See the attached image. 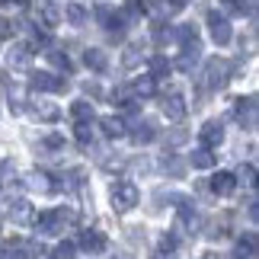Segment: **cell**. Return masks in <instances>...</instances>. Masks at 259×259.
<instances>
[{"label": "cell", "instance_id": "f1b7e54d", "mask_svg": "<svg viewBox=\"0 0 259 259\" xmlns=\"http://www.w3.org/2000/svg\"><path fill=\"white\" fill-rule=\"evenodd\" d=\"M163 166H170V170H166L170 176H183L186 173L183 170V160H176V157H163Z\"/></svg>", "mask_w": 259, "mask_h": 259}, {"label": "cell", "instance_id": "2e32d148", "mask_svg": "<svg viewBox=\"0 0 259 259\" xmlns=\"http://www.w3.org/2000/svg\"><path fill=\"white\" fill-rule=\"evenodd\" d=\"M29 61H32V45H13L10 64H13L16 71H23V67H29Z\"/></svg>", "mask_w": 259, "mask_h": 259}, {"label": "cell", "instance_id": "9c48e42d", "mask_svg": "<svg viewBox=\"0 0 259 259\" xmlns=\"http://www.w3.org/2000/svg\"><path fill=\"white\" fill-rule=\"evenodd\" d=\"M35 13H38V19H42V26H48V29H55L58 23H61V10H58L52 0H38Z\"/></svg>", "mask_w": 259, "mask_h": 259}, {"label": "cell", "instance_id": "7a4b0ae2", "mask_svg": "<svg viewBox=\"0 0 259 259\" xmlns=\"http://www.w3.org/2000/svg\"><path fill=\"white\" fill-rule=\"evenodd\" d=\"M231 74H234V64L227 61V58H211V61L205 64V87L208 90H221V87H227Z\"/></svg>", "mask_w": 259, "mask_h": 259}, {"label": "cell", "instance_id": "1f68e13d", "mask_svg": "<svg viewBox=\"0 0 259 259\" xmlns=\"http://www.w3.org/2000/svg\"><path fill=\"white\" fill-rule=\"evenodd\" d=\"M55 259H74V246H71V243H61V246L55 250Z\"/></svg>", "mask_w": 259, "mask_h": 259}, {"label": "cell", "instance_id": "ba28073f", "mask_svg": "<svg viewBox=\"0 0 259 259\" xmlns=\"http://www.w3.org/2000/svg\"><path fill=\"white\" fill-rule=\"evenodd\" d=\"M234 189H237V176H234V173L221 170V173L211 176V192H214V195L227 198V195H234Z\"/></svg>", "mask_w": 259, "mask_h": 259}, {"label": "cell", "instance_id": "83f0119b", "mask_svg": "<svg viewBox=\"0 0 259 259\" xmlns=\"http://www.w3.org/2000/svg\"><path fill=\"white\" fill-rule=\"evenodd\" d=\"M29 186L32 189H52V179H48L45 173H32L29 176Z\"/></svg>", "mask_w": 259, "mask_h": 259}, {"label": "cell", "instance_id": "3957f363", "mask_svg": "<svg viewBox=\"0 0 259 259\" xmlns=\"http://www.w3.org/2000/svg\"><path fill=\"white\" fill-rule=\"evenodd\" d=\"M138 202H141V192H138L135 183H115L112 186V208H115L118 214L132 211Z\"/></svg>", "mask_w": 259, "mask_h": 259}, {"label": "cell", "instance_id": "e575fe53", "mask_svg": "<svg viewBox=\"0 0 259 259\" xmlns=\"http://www.w3.org/2000/svg\"><path fill=\"white\" fill-rule=\"evenodd\" d=\"M154 259H173V256H166V253H160V256H154Z\"/></svg>", "mask_w": 259, "mask_h": 259}, {"label": "cell", "instance_id": "d590c367", "mask_svg": "<svg viewBox=\"0 0 259 259\" xmlns=\"http://www.w3.org/2000/svg\"><path fill=\"white\" fill-rule=\"evenodd\" d=\"M19 4H26V0H19Z\"/></svg>", "mask_w": 259, "mask_h": 259}, {"label": "cell", "instance_id": "cb8c5ba5", "mask_svg": "<svg viewBox=\"0 0 259 259\" xmlns=\"http://www.w3.org/2000/svg\"><path fill=\"white\" fill-rule=\"evenodd\" d=\"M71 115L77 118V122H90V118H93V106H90L87 99H77V103L71 106Z\"/></svg>", "mask_w": 259, "mask_h": 259}, {"label": "cell", "instance_id": "9a60e30c", "mask_svg": "<svg viewBox=\"0 0 259 259\" xmlns=\"http://www.w3.org/2000/svg\"><path fill=\"white\" fill-rule=\"evenodd\" d=\"M99 128H103V135L106 138H122L128 132V125H125V118H118V115H109V118H99Z\"/></svg>", "mask_w": 259, "mask_h": 259}, {"label": "cell", "instance_id": "52a82bcc", "mask_svg": "<svg viewBox=\"0 0 259 259\" xmlns=\"http://www.w3.org/2000/svg\"><path fill=\"white\" fill-rule=\"evenodd\" d=\"M163 115L170 118V122H183V118H186V99H183V93H166Z\"/></svg>", "mask_w": 259, "mask_h": 259}, {"label": "cell", "instance_id": "6da1fadb", "mask_svg": "<svg viewBox=\"0 0 259 259\" xmlns=\"http://www.w3.org/2000/svg\"><path fill=\"white\" fill-rule=\"evenodd\" d=\"M77 221V211L74 208H55V211H42L35 218V224H38V234H45V237H55V234H61L67 224H74Z\"/></svg>", "mask_w": 259, "mask_h": 259}, {"label": "cell", "instance_id": "44dd1931", "mask_svg": "<svg viewBox=\"0 0 259 259\" xmlns=\"http://www.w3.org/2000/svg\"><path fill=\"white\" fill-rule=\"evenodd\" d=\"M64 19H67L71 26H83V23H87V7H83V4H67V7H64Z\"/></svg>", "mask_w": 259, "mask_h": 259}, {"label": "cell", "instance_id": "7c38bea8", "mask_svg": "<svg viewBox=\"0 0 259 259\" xmlns=\"http://www.w3.org/2000/svg\"><path fill=\"white\" fill-rule=\"evenodd\" d=\"M198 138H202V144L211 151V147H218L224 141V128H221V122H205L202 125V132H198Z\"/></svg>", "mask_w": 259, "mask_h": 259}, {"label": "cell", "instance_id": "4316f807", "mask_svg": "<svg viewBox=\"0 0 259 259\" xmlns=\"http://www.w3.org/2000/svg\"><path fill=\"white\" fill-rule=\"evenodd\" d=\"M74 138L80 144H90V138H93V128H90V122H77V128H74Z\"/></svg>", "mask_w": 259, "mask_h": 259}, {"label": "cell", "instance_id": "8992f818", "mask_svg": "<svg viewBox=\"0 0 259 259\" xmlns=\"http://www.w3.org/2000/svg\"><path fill=\"white\" fill-rule=\"evenodd\" d=\"M29 87L38 90V93H58V90H64L67 83L64 80H58L55 74H48V71H35L32 74V80H29Z\"/></svg>", "mask_w": 259, "mask_h": 259}, {"label": "cell", "instance_id": "ffe728a7", "mask_svg": "<svg viewBox=\"0 0 259 259\" xmlns=\"http://www.w3.org/2000/svg\"><path fill=\"white\" fill-rule=\"evenodd\" d=\"M189 163L198 166V170H211L214 166V154L208 151V147H198V151H192V157H189Z\"/></svg>", "mask_w": 259, "mask_h": 259}, {"label": "cell", "instance_id": "30bf717a", "mask_svg": "<svg viewBox=\"0 0 259 259\" xmlns=\"http://www.w3.org/2000/svg\"><path fill=\"white\" fill-rule=\"evenodd\" d=\"M144 7L151 10L154 19H166V16H173L183 4H179V0H144Z\"/></svg>", "mask_w": 259, "mask_h": 259}, {"label": "cell", "instance_id": "ac0fdd59", "mask_svg": "<svg viewBox=\"0 0 259 259\" xmlns=\"http://www.w3.org/2000/svg\"><path fill=\"white\" fill-rule=\"evenodd\" d=\"M115 16L122 19V23H135L138 16H144V4H141V0H128V4H125L122 10H118Z\"/></svg>", "mask_w": 259, "mask_h": 259}, {"label": "cell", "instance_id": "5bb4252c", "mask_svg": "<svg viewBox=\"0 0 259 259\" xmlns=\"http://www.w3.org/2000/svg\"><path fill=\"white\" fill-rule=\"evenodd\" d=\"M83 64L90 67V71L103 74L106 67H109V61H106V52H103V48H87V52H83Z\"/></svg>", "mask_w": 259, "mask_h": 259}, {"label": "cell", "instance_id": "7402d4cb", "mask_svg": "<svg viewBox=\"0 0 259 259\" xmlns=\"http://www.w3.org/2000/svg\"><path fill=\"white\" fill-rule=\"evenodd\" d=\"M154 138H157V125L154 122H141V125L135 128V141L138 144H151Z\"/></svg>", "mask_w": 259, "mask_h": 259}, {"label": "cell", "instance_id": "e0dca14e", "mask_svg": "<svg viewBox=\"0 0 259 259\" xmlns=\"http://www.w3.org/2000/svg\"><path fill=\"white\" fill-rule=\"evenodd\" d=\"M132 93H135V99H147V96H154L157 93V80L151 74L147 77H141V80H135L132 83Z\"/></svg>", "mask_w": 259, "mask_h": 259}, {"label": "cell", "instance_id": "4fadbf2b", "mask_svg": "<svg viewBox=\"0 0 259 259\" xmlns=\"http://www.w3.org/2000/svg\"><path fill=\"white\" fill-rule=\"evenodd\" d=\"M77 246H80L83 253H103L106 250V237L99 231H83L80 240H77Z\"/></svg>", "mask_w": 259, "mask_h": 259}, {"label": "cell", "instance_id": "f546056e", "mask_svg": "<svg viewBox=\"0 0 259 259\" xmlns=\"http://www.w3.org/2000/svg\"><path fill=\"white\" fill-rule=\"evenodd\" d=\"M48 61H52L55 67H61V71H71V61H67V55H61V52H52Z\"/></svg>", "mask_w": 259, "mask_h": 259}, {"label": "cell", "instance_id": "d6986e66", "mask_svg": "<svg viewBox=\"0 0 259 259\" xmlns=\"http://www.w3.org/2000/svg\"><path fill=\"white\" fill-rule=\"evenodd\" d=\"M32 109H35V115L42 118V122H58V118H61V109H58L55 103H45V99H38Z\"/></svg>", "mask_w": 259, "mask_h": 259}, {"label": "cell", "instance_id": "8d00e7d4", "mask_svg": "<svg viewBox=\"0 0 259 259\" xmlns=\"http://www.w3.org/2000/svg\"><path fill=\"white\" fill-rule=\"evenodd\" d=\"M0 4H4V0H0Z\"/></svg>", "mask_w": 259, "mask_h": 259}, {"label": "cell", "instance_id": "836d02e7", "mask_svg": "<svg viewBox=\"0 0 259 259\" xmlns=\"http://www.w3.org/2000/svg\"><path fill=\"white\" fill-rule=\"evenodd\" d=\"M243 179H246L250 186H256V166H253V163H246V166H243Z\"/></svg>", "mask_w": 259, "mask_h": 259}, {"label": "cell", "instance_id": "8fae6325", "mask_svg": "<svg viewBox=\"0 0 259 259\" xmlns=\"http://www.w3.org/2000/svg\"><path fill=\"white\" fill-rule=\"evenodd\" d=\"M237 122L246 128H256V96H246L237 103Z\"/></svg>", "mask_w": 259, "mask_h": 259}, {"label": "cell", "instance_id": "d6a6232c", "mask_svg": "<svg viewBox=\"0 0 259 259\" xmlns=\"http://www.w3.org/2000/svg\"><path fill=\"white\" fill-rule=\"evenodd\" d=\"M176 250V237H160V253H173Z\"/></svg>", "mask_w": 259, "mask_h": 259}, {"label": "cell", "instance_id": "277c9868", "mask_svg": "<svg viewBox=\"0 0 259 259\" xmlns=\"http://www.w3.org/2000/svg\"><path fill=\"white\" fill-rule=\"evenodd\" d=\"M208 32H211L218 45H231V38H234V29L227 23V16H221V13H208Z\"/></svg>", "mask_w": 259, "mask_h": 259}, {"label": "cell", "instance_id": "603a6c76", "mask_svg": "<svg viewBox=\"0 0 259 259\" xmlns=\"http://www.w3.org/2000/svg\"><path fill=\"white\" fill-rule=\"evenodd\" d=\"M138 64H141V45H128L122 52V67L132 71V67H138Z\"/></svg>", "mask_w": 259, "mask_h": 259}, {"label": "cell", "instance_id": "d4e9b609", "mask_svg": "<svg viewBox=\"0 0 259 259\" xmlns=\"http://www.w3.org/2000/svg\"><path fill=\"white\" fill-rule=\"evenodd\" d=\"M166 74H170V61L160 58V55L151 58V77H154V80H157V77H166Z\"/></svg>", "mask_w": 259, "mask_h": 259}, {"label": "cell", "instance_id": "484cf974", "mask_svg": "<svg viewBox=\"0 0 259 259\" xmlns=\"http://www.w3.org/2000/svg\"><path fill=\"white\" fill-rule=\"evenodd\" d=\"M253 253H256V237H253V234L240 237V246H237V256H253Z\"/></svg>", "mask_w": 259, "mask_h": 259}, {"label": "cell", "instance_id": "4dcf8cb0", "mask_svg": "<svg viewBox=\"0 0 259 259\" xmlns=\"http://www.w3.org/2000/svg\"><path fill=\"white\" fill-rule=\"evenodd\" d=\"M42 144H45V151H58V147L64 144V138H61V135H48Z\"/></svg>", "mask_w": 259, "mask_h": 259}, {"label": "cell", "instance_id": "5b68a950", "mask_svg": "<svg viewBox=\"0 0 259 259\" xmlns=\"http://www.w3.org/2000/svg\"><path fill=\"white\" fill-rule=\"evenodd\" d=\"M7 218H10L13 224H19V227H29V224H35V208H32V202L19 198V202H13V205H10Z\"/></svg>", "mask_w": 259, "mask_h": 259}]
</instances>
